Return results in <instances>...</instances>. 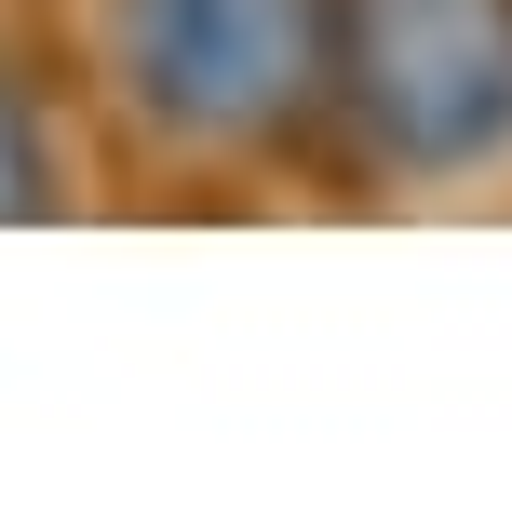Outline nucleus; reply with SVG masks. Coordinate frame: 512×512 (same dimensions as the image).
<instances>
[{"label": "nucleus", "mask_w": 512, "mask_h": 512, "mask_svg": "<svg viewBox=\"0 0 512 512\" xmlns=\"http://www.w3.org/2000/svg\"><path fill=\"white\" fill-rule=\"evenodd\" d=\"M337 68L364 135L418 176L512 149V0H351Z\"/></svg>", "instance_id": "nucleus-1"}, {"label": "nucleus", "mask_w": 512, "mask_h": 512, "mask_svg": "<svg viewBox=\"0 0 512 512\" xmlns=\"http://www.w3.org/2000/svg\"><path fill=\"white\" fill-rule=\"evenodd\" d=\"M41 203V122H27V95L0 81V216H27Z\"/></svg>", "instance_id": "nucleus-3"}, {"label": "nucleus", "mask_w": 512, "mask_h": 512, "mask_svg": "<svg viewBox=\"0 0 512 512\" xmlns=\"http://www.w3.org/2000/svg\"><path fill=\"white\" fill-rule=\"evenodd\" d=\"M324 68V0H122V81L162 135H256Z\"/></svg>", "instance_id": "nucleus-2"}]
</instances>
